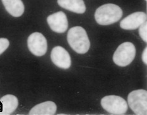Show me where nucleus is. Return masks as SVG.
Here are the masks:
<instances>
[{"mask_svg": "<svg viewBox=\"0 0 147 115\" xmlns=\"http://www.w3.org/2000/svg\"><path fill=\"white\" fill-rule=\"evenodd\" d=\"M139 35L142 39L145 41L147 42V22L146 21L144 23L140 26L139 28Z\"/></svg>", "mask_w": 147, "mask_h": 115, "instance_id": "nucleus-14", "label": "nucleus"}, {"mask_svg": "<svg viewBox=\"0 0 147 115\" xmlns=\"http://www.w3.org/2000/svg\"><path fill=\"white\" fill-rule=\"evenodd\" d=\"M1 103V110L0 114H11L17 109L18 105L17 98L11 94H7L0 99Z\"/></svg>", "mask_w": 147, "mask_h": 115, "instance_id": "nucleus-10", "label": "nucleus"}, {"mask_svg": "<svg viewBox=\"0 0 147 115\" xmlns=\"http://www.w3.org/2000/svg\"><path fill=\"white\" fill-rule=\"evenodd\" d=\"M146 19L147 16L145 13L142 11L133 13L121 21L120 27L123 29L127 30H135L144 23Z\"/></svg>", "mask_w": 147, "mask_h": 115, "instance_id": "nucleus-9", "label": "nucleus"}, {"mask_svg": "<svg viewBox=\"0 0 147 115\" xmlns=\"http://www.w3.org/2000/svg\"><path fill=\"white\" fill-rule=\"evenodd\" d=\"M9 45V41L5 38H0V55L8 49Z\"/></svg>", "mask_w": 147, "mask_h": 115, "instance_id": "nucleus-15", "label": "nucleus"}, {"mask_svg": "<svg viewBox=\"0 0 147 115\" xmlns=\"http://www.w3.org/2000/svg\"><path fill=\"white\" fill-rule=\"evenodd\" d=\"M127 103L131 110L137 115L147 114V92L138 89L131 92L127 96Z\"/></svg>", "mask_w": 147, "mask_h": 115, "instance_id": "nucleus-4", "label": "nucleus"}, {"mask_svg": "<svg viewBox=\"0 0 147 115\" xmlns=\"http://www.w3.org/2000/svg\"><path fill=\"white\" fill-rule=\"evenodd\" d=\"M47 21L51 29L54 32L62 33L68 29V18L63 11H58L49 15L47 18Z\"/></svg>", "mask_w": 147, "mask_h": 115, "instance_id": "nucleus-7", "label": "nucleus"}, {"mask_svg": "<svg viewBox=\"0 0 147 115\" xmlns=\"http://www.w3.org/2000/svg\"><path fill=\"white\" fill-rule=\"evenodd\" d=\"M101 106L111 114L122 115L125 114L128 108L126 101L118 96L110 95L101 100Z\"/></svg>", "mask_w": 147, "mask_h": 115, "instance_id": "nucleus-5", "label": "nucleus"}, {"mask_svg": "<svg viewBox=\"0 0 147 115\" xmlns=\"http://www.w3.org/2000/svg\"><path fill=\"white\" fill-rule=\"evenodd\" d=\"M6 10L14 17L23 15L25 7L22 0H1Z\"/></svg>", "mask_w": 147, "mask_h": 115, "instance_id": "nucleus-13", "label": "nucleus"}, {"mask_svg": "<svg viewBox=\"0 0 147 115\" xmlns=\"http://www.w3.org/2000/svg\"><path fill=\"white\" fill-rule=\"evenodd\" d=\"M145 1H147V0H145Z\"/></svg>", "mask_w": 147, "mask_h": 115, "instance_id": "nucleus-17", "label": "nucleus"}, {"mask_svg": "<svg viewBox=\"0 0 147 115\" xmlns=\"http://www.w3.org/2000/svg\"><path fill=\"white\" fill-rule=\"evenodd\" d=\"M61 7L75 13L82 14L86 11V6L83 0H57Z\"/></svg>", "mask_w": 147, "mask_h": 115, "instance_id": "nucleus-11", "label": "nucleus"}, {"mask_svg": "<svg viewBox=\"0 0 147 115\" xmlns=\"http://www.w3.org/2000/svg\"><path fill=\"white\" fill-rule=\"evenodd\" d=\"M57 110L56 104L53 101H46L35 106L30 111V115H53Z\"/></svg>", "mask_w": 147, "mask_h": 115, "instance_id": "nucleus-12", "label": "nucleus"}, {"mask_svg": "<svg viewBox=\"0 0 147 115\" xmlns=\"http://www.w3.org/2000/svg\"><path fill=\"white\" fill-rule=\"evenodd\" d=\"M51 58L54 64L61 69H67L71 66V60L69 53L61 46L53 48L51 53Z\"/></svg>", "mask_w": 147, "mask_h": 115, "instance_id": "nucleus-8", "label": "nucleus"}, {"mask_svg": "<svg viewBox=\"0 0 147 115\" xmlns=\"http://www.w3.org/2000/svg\"><path fill=\"white\" fill-rule=\"evenodd\" d=\"M69 45L78 53H87L90 49V43L85 30L82 27H74L69 30L67 35Z\"/></svg>", "mask_w": 147, "mask_h": 115, "instance_id": "nucleus-1", "label": "nucleus"}, {"mask_svg": "<svg viewBox=\"0 0 147 115\" xmlns=\"http://www.w3.org/2000/svg\"><path fill=\"white\" fill-rule=\"evenodd\" d=\"M27 45L28 49L36 56H42L47 52V40L45 37L39 32H34L28 37Z\"/></svg>", "mask_w": 147, "mask_h": 115, "instance_id": "nucleus-6", "label": "nucleus"}, {"mask_svg": "<svg viewBox=\"0 0 147 115\" xmlns=\"http://www.w3.org/2000/svg\"><path fill=\"white\" fill-rule=\"evenodd\" d=\"M136 55V49L131 42H124L117 48L113 55V61L116 65L125 67L130 64Z\"/></svg>", "mask_w": 147, "mask_h": 115, "instance_id": "nucleus-3", "label": "nucleus"}, {"mask_svg": "<svg viewBox=\"0 0 147 115\" xmlns=\"http://www.w3.org/2000/svg\"><path fill=\"white\" fill-rule=\"evenodd\" d=\"M123 10L119 6L109 3L97 9L95 19L99 25H109L116 23L123 16Z\"/></svg>", "mask_w": 147, "mask_h": 115, "instance_id": "nucleus-2", "label": "nucleus"}, {"mask_svg": "<svg viewBox=\"0 0 147 115\" xmlns=\"http://www.w3.org/2000/svg\"><path fill=\"white\" fill-rule=\"evenodd\" d=\"M142 61L145 64H147V48L146 47L142 53Z\"/></svg>", "mask_w": 147, "mask_h": 115, "instance_id": "nucleus-16", "label": "nucleus"}]
</instances>
